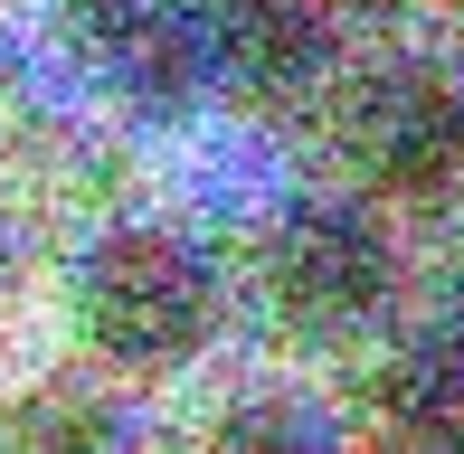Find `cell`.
<instances>
[{"instance_id": "1", "label": "cell", "mask_w": 464, "mask_h": 454, "mask_svg": "<svg viewBox=\"0 0 464 454\" xmlns=\"http://www.w3.org/2000/svg\"><path fill=\"white\" fill-rule=\"evenodd\" d=\"M67 332L104 379H171L218 341V275L161 218H114L67 265Z\"/></svg>"}, {"instance_id": "2", "label": "cell", "mask_w": 464, "mask_h": 454, "mask_svg": "<svg viewBox=\"0 0 464 454\" xmlns=\"http://www.w3.org/2000/svg\"><path fill=\"white\" fill-rule=\"evenodd\" d=\"M342 161L370 199H446L464 180V86L427 57H389L342 95Z\"/></svg>"}, {"instance_id": "3", "label": "cell", "mask_w": 464, "mask_h": 454, "mask_svg": "<svg viewBox=\"0 0 464 454\" xmlns=\"http://www.w3.org/2000/svg\"><path fill=\"white\" fill-rule=\"evenodd\" d=\"M389 284H398V256L370 209L313 199L266 237V303L294 341H351L361 322H379Z\"/></svg>"}, {"instance_id": "4", "label": "cell", "mask_w": 464, "mask_h": 454, "mask_svg": "<svg viewBox=\"0 0 464 454\" xmlns=\"http://www.w3.org/2000/svg\"><path fill=\"white\" fill-rule=\"evenodd\" d=\"M67 48L86 57L95 86H114L123 105L171 114L208 86V57L189 38L180 0H67Z\"/></svg>"}, {"instance_id": "5", "label": "cell", "mask_w": 464, "mask_h": 454, "mask_svg": "<svg viewBox=\"0 0 464 454\" xmlns=\"http://www.w3.org/2000/svg\"><path fill=\"white\" fill-rule=\"evenodd\" d=\"M189 38H199L208 76L237 95H285L323 67L332 48V10L323 0H180Z\"/></svg>"}, {"instance_id": "6", "label": "cell", "mask_w": 464, "mask_h": 454, "mask_svg": "<svg viewBox=\"0 0 464 454\" xmlns=\"http://www.w3.org/2000/svg\"><path fill=\"white\" fill-rule=\"evenodd\" d=\"M379 426L408 445H464V341H417L379 369Z\"/></svg>"}]
</instances>
